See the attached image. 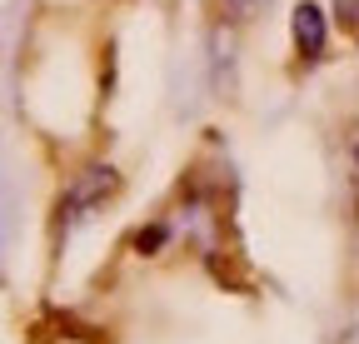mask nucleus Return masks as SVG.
I'll list each match as a JSON object with an SVG mask.
<instances>
[{
	"instance_id": "nucleus-1",
	"label": "nucleus",
	"mask_w": 359,
	"mask_h": 344,
	"mask_svg": "<svg viewBox=\"0 0 359 344\" xmlns=\"http://www.w3.org/2000/svg\"><path fill=\"white\" fill-rule=\"evenodd\" d=\"M294 50H299L304 60H320V55H325V11L309 6V0L294 11Z\"/></svg>"
},
{
	"instance_id": "nucleus-2",
	"label": "nucleus",
	"mask_w": 359,
	"mask_h": 344,
	"mask_svg": "<svg viewBox=\"0 0 359 344\" xmlns=\"http://www.w3.org/2000/svg\"><path fill=\"white\" fill-rule=\"evenodd\" d=\"M334 11H339V25L359 40V0H334Z\"/></svg>"
}]
</instances>
